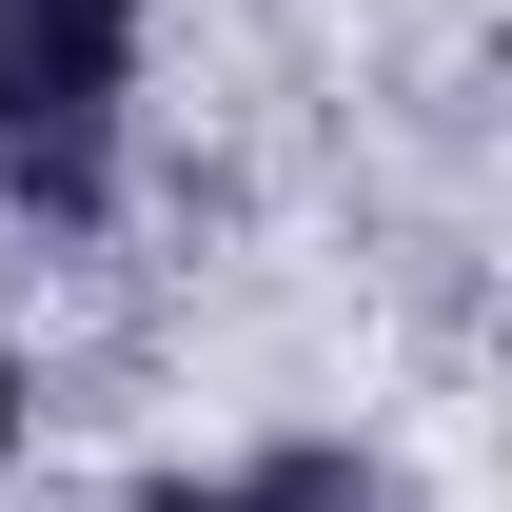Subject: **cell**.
I'll return each mask as SVG.
<instances>
[{"mask_svg": "<svg viewBox=\"0 0 512 512\" xmlns=\"http://www.w3.org/2000/svg\"><path fill=\"white\" fill-rule=\"evenodd\" d=\"M0 414H20V394H0Z\"/></svg>", "mask_w": 512, "mask_h": 512, "instance_id": "3", "label": "cell"}, {"mask_svg": "<svg viewBox=\"0 0 512 512\" xmlns=\"http://www.w3.org/2000/svg\"><path fill=\"white\" fill-rule=\"evenodd\" d=\"M158 512H375V473H335V453H256L217 493H158Z\"/></svg>", "mask_w": 512, "mask_h": 512, "instance_id": "2", "label": "cell"}, {"mask_svg": "<svg viewBox=\"0 0 512 512\" xmlns=\"http://www.w3.org/2000/svg\"><path fill=\"white\" fill-rule=\"evenodd\" d=\"M119 99H138V0H0V197L99 217L119 197Z\"/></svg>", "mask_w": 512, "mask_h": 512, "instance_id": "1", "label": "cell"}]
</instances>
